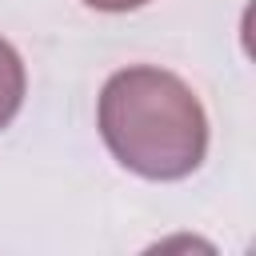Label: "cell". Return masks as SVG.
<instances>
[{
  "mask_svg": "<svg viewBox=\"0 0 256 256\" xmlns=\"http://www.w3.org/2000/svg\"><path fill=\"white\" fill-rule=\"evenodd\" d=\"M96 124L108 152L144 180H184L208 156V112L200 96L176 72L152 64L108 76Z\"/></svg>",
  "mask_w": 256,
  "mask_h": 256,
  "instance_id": "cell-1",
  "label": "cell"
},
{
  "mask_svg": "<svg viewBox=\"0 0 256 256\" xmlns=\"http://www.w3.org/2000/svg\"><path fill=\"white\" fill-rule=\"evenodd\" d=\"M24 92H28V76H24V60L20 52L0 36V132L16 120V112L24 108Z\"/></svg>",
  "mask_w": 256,
  "mask_h": 256,
  "instance_id": "cell-2",
  "label": "cell"
},
{
  "mask_svg": "<svg viewBox=\"0 0 256 256\" xmlns=\"http://www.w3.org/2000/svg\"><path fill=\"white\" fill-rule=\"evenodd\" d=\"M88 8H96V12H136V8H144L148 0H84Z\"/></svg>",
  "mask_w": 256,
  "mask_h": 256,
  "instance_id": "cell-3",
  "label": "cell"
}]
</instances>
